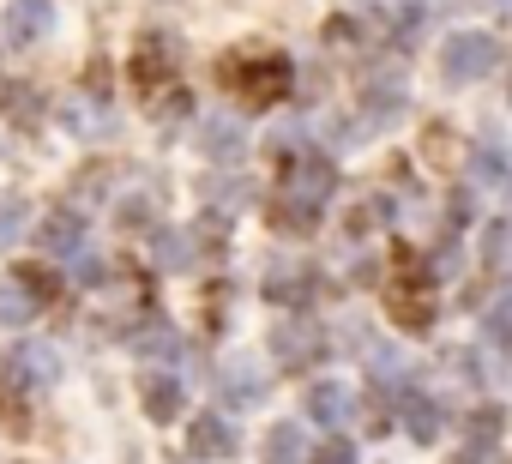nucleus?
<instances>
[{
	"label": "nucleus",
	"mask_w": 512,
	"mask_h": 464,
	"mask_svg": "<svg viewBox=\"0 0 512 464\" xmlns=\"http://www.w3.org/2000/svg\"><path fill=\"white\" fill-rule=\"evenodd\" d=\"M386 308H392V320L410 326V332L434 326V278L422 272L416 254H398V260H392V272H386Z\"/></svg>",
	"instance_id": "1"
},
{
	"label": "nucleus",
	"mask_w": 512,
	"mask_h": 464,
	"mask_svg": "<svg viewBox=\"0 0 512 464\" xmlns=\"http://www.w3.org/2000/svg\"><path fill=\"white\" fill-rule=\"evenodd\" d=\"M272 223H278V229H296V236H314V229H320V205H302V199L278 193V199H272Z\"/></svg>",
	"instance_id": "19"
},
{
	"label": "nucleus",
	"mask_w": 512,
	"mask_h": 464,
	"mask_svg": "<svg viewBox=\"0 0 512 464\" xmlns=\"http://www.w3.org/2000/svg\"><path fill=\"white\" fill-rule=\"evenodd\" d=\"M103 278H109V266H103V260H85V254H79V284H103Z\"/></svg>",
	"instance_id": "27"
},
{
	"label": "nucleus",
	"mask_w": 512,
	"mask_h": 464,
	"mask_svg": "<svg viewBox=\"0 0 512 464\" xmlns=\"http://www.w3.org/2000/svg\"><path fill=\"white\" fill-rule=\"evenodd\" d=\"M374 380H380V386H398V380H404V356H398V350H380V356H374Z\"/></svg>",
	"instance_id": "25"
},
{
	"label": "nucleus",
	"mask_w": 512,
	"mask_h": 464,
	"mask_svg": "<svg viewBox=\"0 0 512 464\" xmlns=\"http://www.w3.org/2000/svg\"><path fill=\"white\" fill-rule=\"evenodd\" d=\"M187 260H193V236H157V266L181 272Z\"/></svg>",
	"instance_id": "24"
},
{
	"label": "nucleus",
	"mask_w": 512,
	"mask_h": 464,
	"mask_svg": "<svg viewBox=\"0 0 512 464\" xmlns=\"http://www.w3.org/2000/svg\"><path fill=\"white\" fill-rule=\"evenodd\" d=\"M440 422H446V416H440V404H434V398H404V428H410L416 440H434V434H440Z\"/></svg>",
	"instance_id": "21"
},
{
	"label": "nucleus",
	"mask_w": 512,
	"mask_h": 464,
	"mask_svg": "<svg viewBox=\"0 0 512 464\" xmlns=\"http://www.w3.org/2000/svg\"><path fill=\"white\" fill-rule=\"evenodd\" d=\"M452 464H494V458H488V452H458Z\"/></svg>",
	"instance_id": "31"
},
{
	"label": "nucleus",
	"mask_w": 512,
	"mask_h": 464,
	"mask_svg": "<svg viewBox=\"0 0 512 464\" xmlns=\"http://www.w3.org/2000/svg\"><path fill=\"white\" fill-rule=\"evenodd\" d=\"M19 368H25L31 380H55V374H61V356H55L49 344H25V350H19Z\"/></svg>",
	"instance_id": "22"
},
{
	"label": "nucleus",
	"mask_w": 512,
	"mask_h": 464,
	"mask_svg": "<svg viewBox=\"0 0 512 464\" xmlns=\"http://www.w3.org/2000/svg\"><path fill=\"white\" fill-rule=\"evenodd\" d=\"M217 398H223V410H253L266 398V368L260 362H229L223 374H217Z\"/></svg>",
	"instance_id": "5"
},
{
	"label": "nucleus",
	"mask_w": 512,
	"mask_h": 464,
	"mask_svg": "<svg viewBox=\"0 0 512 464\" xmlns=\"http://www.w3.org/2000/svg\"><path fill=\"white\" fill-rule=\"evenodd\" d=\"M121 223H127V229H139V223H151V205H139V199H133V205H127V217H121Z\"/></svg>",
	"instance_id": "30"
},
{
	"label": "nucleus",
	"mask_w": 512,
	"mask_h": 464,
	"mask_svg": "<svg viewBox=\"0 0 512 464\" xmlns=\"http://www.w3.org/2000/svg\"><path fill=\"white\" fill-rule=\"evenodd\" d=\"M139 404H145L151 422H175V416H181V386H175L169 374H145V380H139Z\"/></svg>",
	"instance_id": "16"
},
{
	"label": "nucleus",
	"mask_w": 512,
	"mask_h": 464,
	"mask_svg": "<svg viewBox=\"0 0 512 464\" xmlns=\"http://www.w3.org/2000/svg\"><path fill=\"white\" fill-rule=\"evenodd\" d=\"M175 37H163V31H151L145 43H139V55H133V79H139V91H157L169 73H175Z\"/></svg>",
	"instance_id": "8"
},
{
	"label": "nucleus",
	"mask_w": 512,
	"mask_h": 464,
	"mask_svg": "<svg viewBox=\"0 0 512 464\" xmlns=\"http://www.w3.org/2000/svg\"><path fill=\"white\" fill-rule=\"evenodd\" d=\"M308 296H314V272H308L302 260H290V266H272V272H266V302H278V308L302 314V308H308Z\"/></svg>",
	"instance_id": "9"
},
{
	"label": "nucleus",
	"mask_w": 512,
	"mask_h": 464,
	"mask_svg": "<svg viewBox=\"0 0 512 464\" xmlns=\"http://www.w3.org/2000/svg\"><path fill=\"white\" fill-rule=\"evenodd\" d=\"M25 236V199H0V248H13Z\"/></svg>",
	"instance_id": "23"
},
{
	"label": "nucleus",
	"mask_w": 512,
	"mask_h": 464,
	"mask_svg": "<svg viewBox=\"0 0 512 464\" xmlns=\"http://www.w3.org/2000/svg\"><path fill=\"white\" fill-rule=\"evenodd\" d=\"M332 187H338V169H332L326 157H296V163L284 169V193L302 199V205H326Z\"/></svg>",
	"instance_id": "6"
},
{
	"label": "nucleus",
	"mask_w": 512,
	"mask_h": 464,
	"mask_svg": "<svg viewBox=\"0 0 512 464\" xmlns=\"http://www.w3.org/2000/svg\"><path fill=\"white\" fill-rule=\"evenodd\" d=\"M314 464H356V446H350V440H326V446L314 452Z\"/></svg>",
	"instance_id": "26"
},
{
	"label": "nucleus",
	"mask_w": 512,
	"mask_h": 464,
	"mask_svg": "<svg viewBox=\"0 0 512 464\" xmlns=\"http://www.w3.org/2000/svg\"><path fill=\"white\" fill-rule=\"evenodd\" d=\"M500 61V49H494V37H476V31H464V37H452L446 49H440V67H446V79H476V73H488Z\"/></svg>",
	"instance_id": "3"
},
{
	"label": "nucleus",
	"mask_w": 512,
	"mask_h": 464,
	"mask_svg": "<svg viewBox=\"0 0 512 464\" xmlns=\"http://www.w3.org/2000/svg\"><path fill=\"white\" fill-rule=\"evenodd\" d=\"M241 145H247V133H241L235 115H211V121H199V151H205L211 163H241Z\"/></svg>",
	"instance_id": "13"
},
{
	"label": "nucleus",
	"mask_w": 512,
	"mask_h": 464,
	"mask_svg": "<svg viewBox=\"0 0 512 464\" xmlns=\"http://www.w3.org/2000/svg\"><path fill=\"white\" fill-rule=\"evenodd\" d=\"M133 344H139V356H145V362H169V356H181V338H175L163 320H145V332H139Z\"/></svg>",
	"instance_id": "20"
},
{
	"label": "nucleus",
	"mask_w": 512,
	"mask_h": 464,
	"mask_svg": "<svg viewBox=\"0 0 512 464\" xmlns=\"http://www.w3.org/2000/svg\"><path fill=\"white\" fill-rule=\"evenodd\" d=\"M25 386H31V374L19 368V356H7V362H0V416H7L13 434L31 428V398H25Z\"/></svg>",
	"instance_id": "10"
},
{
	"label": "nucleus",
	"mask_w": 512,
	"mask_h": 464,
	"mask_svg": "<svg viewBox=\"0 0 512 464\" xmlns=\"http://www.w3.org/2000/svg\"><path fill=\"white\" fill-rule=\"evenodd\" d=\"M392 37H398V43H416V13H398V19H392Z\"/></svg>",
	"instance_id": "28"
},
{
	"label": "nucleus",
	"mask_w": 512,
	"mask_h": 464,
	"mask_svg": "<svg viewBox=\"0 0 512 464\" xmlns=\"http://www.w3.org/2000/svg\"><path fill=\"white\" fill-rule=\"evenodd\" d=\"M37 242H43L49 260H79L85 254V217L79 211H49L37 223Z\"/></svg>",
	"instance_id": "7"
},
{
	"label": "nucleus",
	"mask_w": 512,
	"mask_h": 464,
	"mask_svg": "<svg viewBox=\"0 0 512 464\" xmlns=\"http://www.w3.org/2000/svg\"><path fill=\"white\" fill-rule=\"evenodd\" d=\"M55 31V7L49 0H7V37L13 43H43Z\"/></svg>",
	"instance_id": "11"
},
{
	"label": "nucleus",
	"mask_w": 512,
	"mask_h": 464,
	"mask_svg": "<svg viewBox=\"0 0 512 464\" xmlns=\"http://www.w3.org/2000/svg\"><path fill=\"white\" fill-rule=\"evenodd\" d=\"M229 452H235V434H229V422H223L217 410L193 416V428H187V458H229Z\"/></svg>",
	"instance_id": "14"
},
{
	"label": "nucleus",
	"mask_w": 512,
	"mask_h": 464,
	"mask_svg": "<svg viewBox=\"0 0 512 464\" xmlns=\"http://www.w3.org/2000/svg\"><path fill=\"white\" fill-rule=\"evenodd\" d=\"M223 85L241 91V103L266 109V103H278V97L290 91V61H247V67L223 61Z\"/></svg>",
	"instance_id": "2"
},
{
	"label": "nucleus",
	"mask_w": 512,
	"mask_h": 464,
	"mask_svg": "<svg viewBox=\"0 0 512 464\" xmlns=\"http://www.w3.org/2000/svg\"><path fill=\"white\" fill-rule=\"evenodd\" d=\"M296 145H302V127H278L272 133V151H296Z\"/></svg>",
	"instance_id": "29"
},
{
	"label": "nucleus",
	"mask_w": 512,
	"mask_h": 464,
	"mask_svg": "<svg viewBox=\"0 0 512 464\" xmlns=\"http://www.w3.org/2000/svg\"><path fill=\"white\" fill-rule=\"evenodd\" d=\"M31 314H43V302L31 296V284L7 278V284H0V326H25Z\"/></svg>",
	"instance_id": "18"
},
{
	"label": "nucleus",
	"mask_w": 512,
	"mask_h": 464,
	"mask_svg": "<svg viewBox=\"0 0 512 464\" xmlns=\"http://www.w3.org/2000/svg\"><path fill=\"white\" fill-rule=\"evenodd\" d=\"M266 464H308V434L296 422H278L266 434Z\"/></svg>",
	"instance_id": "17"
},
{
	"label": "nucleus",
	"mask_w": 512,
	"mask_h": 464,
	"mask_svg": "<svg viewBox=\"0 0 512 464\" xmlns=\"http://www.w3.org/2000/svg\"><path fill=\"white\" fill-rule=\"evenodd\" d=\"M308 416L338 428V422H350V416H356V392H350L344 380H320V386L308 392Z\"/></svg>",
	"instance_id": "15"
},
{
	"label": "nucleus",
	"mask_w": 512,
	"mask_h": 464,
	"mask_svg": "<svg viewBox=\"0 0 512 464\" xmlns=\"http://www.w3.org/2000/svg\"><path fill=\"white\" fill-rule=\"evenodd\" d=\"M272 350H278L290 368H308V362H320V350H326V332H320L308 314H290V320L272 332Z\"/></svg>",
	"instance_id": "4"
},
{
	"label": "nucleus",
	"mask_w": 512,
	"mask_h": 464,
	"mask_svg": "<svg viewBox=\"0 0 512 464\" xmlns=\"http://www.w3.org/2000/svg\"><path fill=\"white\" fill-rule=\"evenodd\" d=\"M398 109H404V73H374L368 79V109H362V133L368 127H392Z\"/></svg>",
	"instance_id": "12"
}]
</instances>
